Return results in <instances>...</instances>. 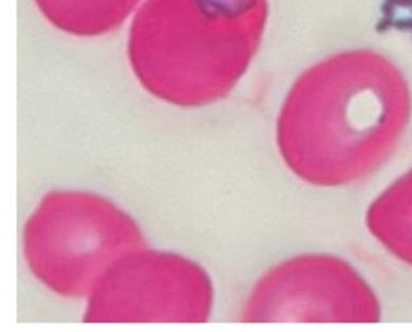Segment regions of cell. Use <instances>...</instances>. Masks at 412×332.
<instances>
[{"mask_svg": "<svg viewBox=\"0 0 412 332\" xmlns=\"http://www.w3.org/2000/svg\"><path fill=\"white\" fill-rule=\"evenodd\" d=\"M390 233L393 245L412 261V179L392 199Z\"/></svg>", "mask_w": 412, "mask_h": 332, "instance_id": "obj_1", "label": "cell"}]
</instances>
